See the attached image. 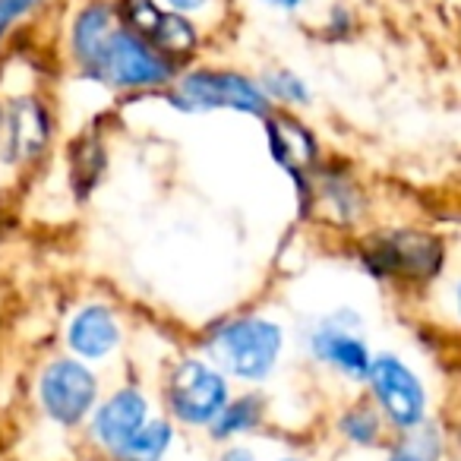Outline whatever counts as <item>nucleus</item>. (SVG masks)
I'll list each match as a JSON object with an SVG mask.
<instances>
[{
	"label": "nucleus",
	"mask_w": 461,
	"mask_h": 461,
	"mask_svg": "<svg viewBox=\"0 0 461 461\" xmlns=\"http://www.w3.org/2000/svg\"><path fill=\"white\" fill-rule=\"evenodd\" d=\"M282 345H285L282 329L269 320H257V316L221 322L209 335V341H205L212 360L224 373L247 379V383H259V379L269 376L272 366L278 364Z\"/></svg>",
	"instance_id": "1"
},
{
	"label": "nucleus",
	"mask_w": 461,
	"mask_h": 461,
	"mask_svg": "<svg viewBox=\"0 0 461 461\" xmlns=\"http://www.w3.org/2000/svg\"><path fill=\"white\" fill-rule=\"evenodd\" d=\"M167 404L177 420L190 427H209L218 411L228 404V383L212 364L184 360L167 383Z\"/></svg>",
	"instance_id": "2"
},
{
	"label": "nucleus",
	"mask_w": 461,
	"mask_h": 461,
	"mask_svg": "<svg viewBox=\"0 0 461 461\" xmlns=\"http://www.w3.org/2000/svg\"><path fill=\"white\" fill-rule=\"evenodd\" d=\"M366 376H370L379 408L395 427H420L423 414H427V392L411 366H404L395 354H379V357H370Z\"/></svg>",
	"instance_id": "3"
},
{
	"label": "nucleus",
	"mask_w": 461,
	"mask_h": 461,
	"mask_svg": "<svg viewBox=\"0 0 461 461\" xmlns=\"http://www.w3.org/2000/svg\"><path fill=\"white\" fill-rule=\"evenodd\" d=\"M95 77L104 79V83L127 86V89H142V86L167 83L171 79V64L136 32L114 29Z\"/></svg>",
	"instance_id": "4"
},
{
	"label": "nucleus",
	"mask_w": 461,
	"mask_h": 461,
	"mask_svg": "<svg viewBox=\"0 0 461 461\" xmlns=\"http://www.w3.org/2000/svg\"><path fill=\"white\" fill-rule=\"evenodd\" d=\"M39 395L51 420L73 427V423H79L92 411L98 395V383L83 360L58 357L41 373Z\"/></svg>",
	"instance_id": "5"
},
{
	"label": "nucleus",
	"mask_w": 461,
	"mask_h": 461,
	"mask_svg": "<svg viewBox=\"0 0 461 461\" xmlns=\"http://www.w3.org/2000/svg\"><path fill=\"white\" fill-rule=\"evenodd\" d=\"M180 98L186 108L203 111H244V114L266 117L269 98L257 83H250L240 73H215V70H196L180 79Z\"/></svg>",
	"instance_id": "6"
},
{
	"label": "nucleus",
	"mask_w": 461,
	"mask_h": 461,
	"mask_svg": "<svg viewBox=\"0 0 461 461\" xmlns=\"http://www.w3.org/2000/svg\"><path fill=\"white\" fill-rule=\"evenodd\" d=\"M370 263H376L385 276L429 278L442 263V247L433 238H423L414 230H395L373 247Z\"/></svg>",
	"instance_id": "7"
},
{
	"label": "nucleus",
	"mask_w": 461,
	"mask_h": 461,
	"mask_svg": "<svg viewBox=\"0 0 461 461\" xmlns=\"http://www.w3.org/2000/svg\"><path fill=\"white\" fill-rule=\"evenodd\" d=\"M4 121V158L10 161H32L41 155L51 136V117H48L45 104L35 98H20L7 108Z\"/></svg>",
	"instance_id": "8"
},
{
	"label": "nucleus",
	"mask_w": 461,
	"mask_h": 461,
	"mask_svg": "<svg viewBox=\"0 0 461 461\" xmlns=\"http://www.w3.org/2000/svg\"><path fill=\"white\" fill-rule=\"evenodd\" d=\"M146 420H149V402L142 398V392L121 389L95 411L92 436H95V442L102 448L117 452Z\"/></svg>",
	"instance_id": "9"
},
{
	"label": "nucleus",
	"mask_w": 461,
	"mask_h": 461,
	"mask_svg": "<svg viewBox=\"0 0 461 461\" xmlns=\"http://www.w3.org/2000/svg\"><path fill=\"white\" fill-rule=\"evenodd\" d=\"M313 354L322 360V364L335 366L341 370L345 376L351 379H364L366 376V366H370V351H366L364 339L354 335L351 329H345L339 320H326L320 329L313 332Z\"/></svg>",
	"instance_id": "10"
},
{
	"label": "nucleus",
	"mask_w": 461,
	"mask_h": 461,
	"mask_svg": "<svg viewBox=\"0 0 461 461\" xmlns=\"http://www.w3.org/2000/svg\"><path fill=\"white\" fill-rule=\"evenodd\" d=\"M70 348L79 354L83 360H102L108 357L111 351L121 341V326H117L114 313L102 303H92V307H83L70 322Z\"/></svg>",
	"instance_id": "11"
},
{
	"label": "nucleus",
	"mask_w": 461,
	"mask_h": 461,
	"mask_svg": "<svg viewBox=\"0 0 461 461\" xmlns=\"http://www.w3.org/2000/svg\"><path fill=\"white\" fill-rule=\"evenodd\" d=\"M111 32H114V16H111L108 4H89L73 23V54L92 77L102 67Z\"/></svg>",
	"instance_id": "12"
},
{
	"label": "nucleus",
	"mask_w": 461,
	"mask_h": 461,
	"mask_svg": "<svg viewBox=\"0 0 461 461\" xmlns=\"http://www.w3.org/2000/svg\"><path fill=\"white\" fill-rule=\"evenodd\" d=\"M269 142L278 165L288 167L301 180V167L310 165L316 152V142L310 136V130H303L301 123L288 121V117H278V121L269 123Z\"/></svg>",
	"instance_id": "13"
},
{
	"label": "nucleus",
	"mask_w": 461,
	"mask_h": 461,
	"mask_svg": "<svg viewBox=\"0 0 461 461\" xmlns=\"http://www.w3.org/2000/svg\"><path fill=\"white\" fill-rule=\"evenodd\" d=\"M171 423L146 420L121 448L114 452L117 461H161V455L171 446Z\"/></svg>",
	"instance_id": "14"
},
{
	"label": "nucleus",
	"mask_w": 461,
	"mask_h": 461,
	"mask_svg": "<svg viewBox=\"0 0 461 461\" xmlns=\"http://www.w3.org/2000/svg\"><path fill=\"white\" fill-rule=\"evenodd\" d=\"M259 417H263V402H259V398H253V395L224 404V408L218 411L215 420L209 423L212 439H230V436L250 433V429L259 423Z\"/></svg>",
	"instance_id": "15"
},
{
	"label": "nucleus",
	"mask_w": 461,
	"mask_h": 461,
	"mask_svg": "<svg viewBox=\"0 0 461 461\" xmlns=\"http://www.w3.org/2000/svg\"><path fill=\"white\" fill-rule=\"evenodd\" d=\"M341 429H345V436L351 442H360V446H373V442L379 439V417L373 414L370 408L357 404V408L348 411V414L341 417Z\"/></svg>",
	"instance_id": "16"
},
{
	"label": "nucleus",
	"mask_w": 461,
	"mask_h": 461,
	"mask_svg": "<svg viewBox=\"0 0 461 461\" xmlns=\"http://www.w3.org/2000/svg\"><path fill=\"white\" fill-rule=\"evenodd\" d=\"M269 95H276L278 102H291V104H307L310 102V89L303 86V79H297L294 73L278 70L266 77V89Z\"/></svg>",
	"instance_id": "17"
},
{
	"label": "nucleus",
	"mask_w": 461,
	"mask_h": 461,
	"mask_svg": "<svg viewBox=\"0 0 461 461\" xmlns=\"http://www.w3.org/2000/svg\"><path fill=\"white\" fill-rule=\"evenodd\" d=\"M174 10H180V14H193V10H203L209 0H167Z\"/></svg>",
	"instance_id": "18"
},
{
	"label": "nucleus",
	"mask_w": 461,
	"mask_h": 461,
	"mask_svg": "<svg viewBox=\"0 0 461 461\" xmlns=\"http://www.w3.org/2000/svg\"><path fill=\"white\" fill-rule=\"evenodd\" d=\"M266 4H272V7H278V10H297L303 0H266Z\"/></svg>",
	"instance_id": "19"
},
{
	"label": "nucleus",
	"mask_w": 461,
	"mask_h": 461,
	"mask_svg": "<svg viewBox=\"0 0 461 461\" xmlns=\"http://www.w3.org/2000/svg\"><path fill=\"white\" fill-rule=\"evenodd\" d=\"M389 461H427L423 455H417V452H395Z\"/></svg>",
	"instance_id": "20"
},
{
	"label": "nucleus",
	"mask_w": 461,
	"mask_h": 461,
	"mask_svg": "<svg viewBox=\"0 0 461 461\" xmlns=\"http://www.w3.org/2000/svg\"><path fill=\"white\" fill-rule=\"evenodd\" d=\"M4 29H7V26H4V20H0V32H4Z\"/></svg>",
	"instance_id": "21"
},
{
	"label": "nucleus",
	"mask_w": 461,
	"mask_h": 461,
	"mask_svg": "<svg viewBox=\"0 0 461 461\" xmlns=\"http://www.w3.org/2000/svg\"><path fill=\"white\" fill-rule=\"evenodd\" d=\"M228 461H234V455H228Z\"/></svg>",
	"instance_id": "22"
},
{
	"label": "nucleus",
	"mask_w": 461,
	"mask_h": 461,
	"mask_svg": "<svg viewBox=\"0 0 461 461\" xmlns=\"http://www.w3.org/2000/svg\"><path fill=\"white\" fill-rule=\"evenodd\" d=\"M282 461H294V458H282Z\"/></svg>",
	"instance_id": "23"
}]
</instances>
